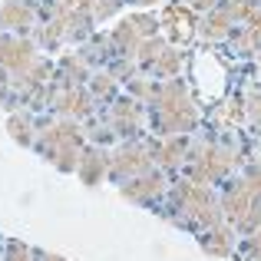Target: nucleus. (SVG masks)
<instances>
[{"mask_svg": "<svg viewBox=\"0 0 261 261\" xmlns=\"http://www.w3.org/2000/svg\"><path fill=\"white\" fill-rule=\"evenodd\" d=\"M149 102L155 106V129L162 136H182L189 129H195V122H198L195 106L189 99V89L178 80H172L166 86H155V96Z\"/></svg>", "mask_w": 261, "mask_h": 261, "instance_id": "f257e3e1", "label": "nucleus"}, {"mask_svg": "<svg viewBox=\"0 0 261 261\" xmlns=\"http://www.w3.org/2000/svg\"><path fill=\"white\" fill-rule=\"evenodd\" d=\"M37 149L43 152V159H50L60 172H73L83 159V133L73 119L63 122H50L46 129H40L37 136Z\"/></svg>", "mask_w": 261, "mask_h": 261, "instance_id": "f03ea898", "label": "nucleus"}, {"mask_svg": "<svg viewBox=\"0 0 261 261\" xmlns=\"http://www.w3.org/2000/svg\"><path fill=\"white\" fill-rule=\"evenodd\" d=\"M172 202L175 208L182 212L189 222H198L205 228H215L222 225V212H218V202L212 198V192L198 182H178L172 192Z\"/></svg>", "mask_w": 261, "mask_h": 261, "instance_id": "7ed1b4c3", "label": "nucleus"}, {"mask_svg": "<svg viewBox=\"0 0 261 261\" xmlns=\"http://www.w3.org/2000/svg\"><path fill=\"white\" fill-rule=\"evenodd\" d=\"M185 166H189L192 182H198V185L202 182H215V178H222L231 166H235V152L208 142V146L192 149V152L185 155Z\"/></svg>", "mask_w": 261, "mask_h": 261, "instance_id": "20e7f679", "label": "nucleus"}, {"mask_svg": "<svg viewBox=\"0 0 261 261\" xmlns=\"http://www.w3.org/2000/svg\"><path fill=\"white\" fill-rule=\"evenodd\" d=\"M37 63H40L37 46H33L30 40L0 33V73H4V83H17V80L27 76Z\"/></svg>", "mask_w": 261, "mask_h": 261, "instance_id": "39448f33", "label": "nucleus"}, {"mask_svg": "<svg viewBox=\"0 0 261 261\" xmlns=\"http://www.w3.org/2000/svg\"><path fill=\"white\" fill-rule=\"evenodd\" d=\"M152 159H155V149L142 146V142H126V146H119L109 155V175L119 178V182L136 178L152 169Z\"/></svg>", "mask_w": 261, "mask_h": 261, "instance_id": "423d86ee", "label": "nucleus"}, {"mask_svg": "<svg viewBox=\"0 0 261 261\" xmlns=\"http://www.w3.org/2000/svg\"><path fill=\"white\" fill-rule=\"evenodd\" d=\"M146 37H155V20H152V17H146V13H136V17L122 20V23L113 30V43H116V50L126 53V57H136Z\"/></svg>", "mask_w": 261, "mask_h": 261, "instance_id": "0eeeda50", "label": "nucleus"}, {"mask_svg": "<svg viewBox=\"0 0 261 261\" xmlns=\"http://www.w3.org/2000/svg\"><path fill=\"white\" fill-rule=\"evenodd\" d=\"M162 189H166V178H162V172H142L136 178H129L126 185H122V198H129V202L136 205H149L152 198L162 195Z\"/></svg>", "mask_w": 261, "mask_h": 261, "instance_id": "6e6552de", "label": "nucleus"}, {"mask_svg": "<svg viewBox=\"0 0 261 261\" xmlns=\"http://www.w3.org/2000/svg\"><path fill=\"white\" fill-rule=\"evenodd\" d=\"M255 208H258V195L248 189V185H245V178H242V182H235V185H228V192H225V215L235 222V228Z\"/></svg>", "mask_w": 261, "mask_h": 261, "instance_id": "1a4fd4ad", "label": "nucleus"}, {"mask_svg": "<svg viewBox=\"0 0 261 261\" xmlns=\"http://www.w3.org/2000/svg\"><path fill=\"white\" fill-rule=\"evenodd\" d=\"M53 106H57L60 116H70V119H76V116H86L89 109V96L83 93L80 86H66V83H57L53 89Z\"/></svg>", "mask_w": 261, "mask_h": 261, "instance_id": "9d476101", "label": "nucleus"}, {"mask_svg": "<svg viewBox=\"0 0 261 261\" xmlns=\"http://www.w3.org/2000/svg\"><path fill=\"white\" fill-rule=\"evenodd\" d=\"M113 129L119 136H136L142 129V106L136 99H119L113 106Z\"/></svg>", "mask_w": 261, "mask_h": 261, "instance_id": "9b49d317", "label": "nucleus"}, {"mask_svg": "<svg viewBox=\"0 0 261 261\" xmlns=\"http://www.w3.org/2000/svg\"><path fill=\"white\" fill-rule=\"evenodd\" d=\"M30 27H33L30 0H7L0 10V30H30Z\"/></svg>", "mask_w": 261, "mask_h": 261, "instance_id": "f8f14e48", "label": "nucleus"}, {"mask_svg": "<svg viewBox=\"0 0 261 261\" xmlns=\"http://www.w3.org/2000/svg\"><path fill=\"white\" fill-rule=\"evenodd\" d=\"M106 169H109V155L102 152V149H83V159H80L76 172H80V178H83L86 185H96L102 175H106Z\"/></svg>", "mask_w": 261, "mask_h": 261, "instance_id": "ddd939ff", "label": "nucleus"}, {"mask_svg": "<svg viewBox=\"0 0 261 261\" xmlns=\"http://www.w3.org/2000/svg\"><path fill=\"white\" fill-rule=\"evenodd\" d=\"M198 245H202L208 255L225 258V255H231V231L222 228V225H215V228H205L202 238H198Z\"/></svg>", "mask_w": 261, "mask_h": 261, "instance_id": "4468645a", "label": "nucleus"}, {"mask_svg": "<svg viewBox=\"0 0 261 261\" xmlns=\"http://www.w3.org/2000/svg\"><path fill=\"white\" fill-rule=\"evenodd\" d=\"M166 27H169V37L178 40V43H185L189 33H192V13H189V7H178V4L169 7V10H166Z\"/></svg>", "mask_w": 261, "mask_h": 261, "instance_id": "2eb2a0df", "label": "nucleus"}, {"mask_svg": "<svg viewBox=\"0 0 261 261\" xmlns=\"http://www.w3.org/2000/svg\"><path fill=\"white\" fill-rule=\"evenodd\" d=\"M228 27H231L228 10H208L202 17V23H198V33H202L205 40H222L225 33H228Z\"/></svg>", "mask_w": 261, "mask_h": 261, "instance_id": "dca6fc26", "label": "nucleus"}, {"mask_svg": "<svg viewBox=\"0 0 261 261\" xmlns=\"http://www.w3.org/2000/svg\"><path fill=\"white\" fill-rule=\"evenodd\" d=\"M7 129H10L13 142H20V146H33L37 142V126H33V116L30 113H13L10 119H7Z\"/></svg>", "mask_w": 261, "mask_h": 261, "instance_id": "f3484780", "label": "nucleus"}, {"mask_svg": "<svg viewBox=\"0 0 261 261\" xmlns=\"http://www.w3.org/2000/svg\"><path fill=\"white\" fill-rule=\"evenodd\" d=\"M185 139L182 136H169L166 142H159V146H155V159L162 162V166L166 169H175L178 162H185Z\"/></svg>", "mask_w": 261, "mask_h": 261, "instance_id": "a211bd4d", "label": "nucleus"}, {"mask_svg": "<svg viewBox=\"0 0 261 261\" xmlns=\"http://www.w3.org/2000/svg\"><path fill=\"white\" fill-rule=\"evenodd\" d=\"M178 66H182V57H178V50H172V46H166L162 50V57L155 60L149 70L159 73V76H172V73H178Z\"/></svg>", "mask_w": 261, "mask_h": 261, "instance_id": "6ab92c4d", "label": "nucleus"}, {"mask_svg": "<svg viewBox=\"0 0 261 261\" xmlns=\"http://www.w3.org/2000/svg\"><path fill=\"white\" fill-rule=\"evenodd\" d=\"M162 50H166V40H159V37H146L142 40V46H139V60L146 66H152L155 60L162 57Z\"/></svg>", "mask_w": 261, "mask_h": 261, "instance_id": "aec40b11", "label": "nucleus"}, {"mask_svg": "<svg viewBox=\"0 0 261 261\" xmlns=\"http://www.w3.org/2000/svg\"><path fill=\"white\" fill-rule=\"evenodd\" d=\"M7 261H33V251L20 242H10L7 245Z\"/></svg>", "mask_w": 261, "mask_h": 261, "instance_id": "412c9836", "label": "nucleus"}, {"mask_svg": "<svg viewBox=\"0 0 261 261\" xmlns=\"http://www.w3.org/2000/svg\"><path fill=\"white\" fill-rule=\"evenodd\" d=\"M116 7H119V0H93V17L106 20L109 13H116Z\"/></svg>", "mask_w": 261, "mask_h": 261, "instance_id": "4be33fe9", "label": "nucleus"}, {"mask_svg": "<svg viewBox=\"0 0 261 261\" xmlns=\"http://www.w3.org/2000/svg\"><path fill=\"white\" fill-rule=\"evenodd\" d=\"M93 96H113V76H106V73L93 76Z\"/></svg>", "mask_w": 261, "mask_h": 261, "instance_id": "5701e85b", "label": "nucleus"}, {"mask_svg": "<svg viewBox=\"0 0 261 261\" xmlns=\"http://www.w3.org/2000/svg\"><path fill=\"white\" fill-rule=\"evenodd\" d=\"M245 185H248L255 195H261V166H248V169H245Z\"/></svg>", "mask_w": 261, "mask_h": 261, "instance_id": "b1692460", "label": "nucleus"}, {"mask_svg": "<svg viewBox=\"0 0 261 261\" xmlns=\"http://www.w3.org/2000/svg\"><path fill=\"white\" fill-rule=\"evenodd\" d=\"M248 116L255 122H261V93H251L248 96Z\"/></svg>", "mask_w": 261, "mask_h": 261, "instance_id": "393cba45", "label": "nucleus"}, {"mask_svg": "<svg viewBox=\"0 0 261 261\" xmlns=\"http://www.w3.org/2000/svg\"><path fill=\"white\" fill-rule=\"evenodd\" d=\"M215 4H218V0H189L192 10H215Z\"/></svg>", "mask_w": 261, "mask_h": 261, "instance_id": "a878e982", "label": "nucleus"}, {"mask_svg": "<svg viewBox=\"0 0 261 261\" xmlns=\"http://www.w3.org/2000/svg\"><path fill=\"white\" fill-rule=\"evenodd\" d=\"M251 261H261V231L251 238Z\"/></svg>", "mask_w": 261, "mask_h": 261, "instance_id": "bb28decb", "label": "nucleus"}, {"mask_svg": "<svg viewBox=\"0 0 261 261\" xmlns=\"http://www.w3.org/2000/svg\"><path fill=\"white\" fill-rule=\"evenodd\" d=\"M37 261H63V258H60V255H50V251H40Z\"/></svg>", "mask_w": 261, "mask_h": 261, "instance_id": "cd10ccee", "label": "nucleus"}, {"mask_svg": "<svg viewBox=\"0 0 261 261\" xmlns=\"http://www.w3.org/2000/svg\"><path fill=\"white\" fill-rule=\"evenodd\" d=\"M129 4H139V7H146V4H155V0H129Z\"/></svg>", "mask_w": 261, "mask_h": 261, "instance_id": "c85d7f7f", "label": "nucleus"}]
</instances>
